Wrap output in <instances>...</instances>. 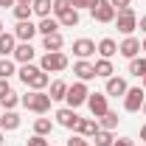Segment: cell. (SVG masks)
Instances as JSON below:
<instances>
[{
    "instance_id": "6da1fadb",
    "label": "cell",
    "mask_w": 146,
    "mask_h": 146,
    "mask_svg": "<svg viewBox=\"0 0 146 146\" xmlns=\"http://www.w3.org/2000/svg\"><path fill=\"white\" fill-rule=\"evenodd\" d=\"M20 104L25 110H31V112H36V115H45V112L51 110V96L45 90H28L20 98Z\"/></svg>"
},
{
    "instance_id": "7a4b0ae2",
    "label": "cell",
    "mask_w": 146,
    "mask_h": 146,
    "mask_svg": "<svg viewBox=\"0 0 146 146\" xmlns=\"http://www.w3.org/2000/svg\"><path fill=\"white\" fill-rule=\"evenodd\" d=\"M115 25H118V31L124 36H132L135 34V28H138V14H135V9L127 6V9H118V14H115Z\"/></svg>"
},
{
    "instance_id": "3957f363",
    "label": "cell",
    "mask_w": 146,
    "mask_h": 146,
    "mask_svg": "<svg viewBox=\"0 0 146 146\" xmlns=\"http://www.w3.org/2000/svg\"><path fill=\"white\" fill-rule=\"evenodd\" d=\"M87 96H90V90H87L84 82H73V84H68V96H65V101H68V107H70V110H76V107H82V104H87Z\"/></svg>"
},
{
    "instance_id": "277c9868",
    "label": "cell",
    "mask_w": 146,
    "mask_h": 146,
    "mask_svg": "<svg viewBox=\"0 0 146 146\" xmlns=\"http://www.w3.org/2000/svg\"><path fill=\"white\" fill-rule=\"evenodd\" d=\"M39 68L45 73H62L68 68V56L62 54V51H51V54H45L39 59Z\"/></svg>"
},
{
    "instance_id": "5b68a950",
    "label": "cell",
    "mask_w": 146,
    "mask_h": 146,
    "mask_svg": "<svg viewBox=\"0 0 146 146\" xmlns=\"http://www.w3.org/2000/svg\"><path fill=\"white\" fill-rule=\"evenodd\" d=\"M90 14H93L96 23H104V25H107V23H115V14H118V11H115V6H112L110 0H98L90 9Z\"/></svg>"
},
{
    "instance_id": "8992f818",
    "label": "cell",
    "mask_w": 146,
    "mask_h": 146,
    "mask_svg": "<svg viewBox=\"0 0 146 146\" xmlns=\"http://www.w3.org/2000/svg\"><path fill=\"white\" fill-rule=\"evenodd\" d=\"M143 101H146L143 87H129L127 96H124V110L127 112H138V110L143 107Z\"/></svg>"
},
{
    "instance_id": "52a82bcc",
    "label": "cell",
    "mask_w": 146,
    "mask_h": 146,
    "mask_svg": "<svg viewBox=\"0 0 146 146\" xmlns=\"http://www.w3.org/2000/svg\"><path fill=\"white\" fill-rule=\"evenodd\" d=\"M87 107H90V115L93 118H101L107 112V93H90L87 96Z\"/></svg>"
},
{
    "instance_id": "ba28073f",
    "label": "cell",
    "mask_w": 146,
    "mask_h": 146,
    "mask_svg": "<svg viewBox=\"0 0 146 146\" xmlns=\"http://www.w3.org/2000/svg\"><path fill=\"white\" fill-rule=\"evenodd\" d=\"M11 34L17 36V42H31V39L36 36V23H31V20H20Z\"/></svg>"
},
{
    "instance_id": "9c48e42d",
    "label": "cell",
    "mask_w": 146,
    "mask_h": 146,
    "mask_svg": "<svg viewBox=\"0 0 146 146\" xmlns=\"http://www.w3.org/2000/svg\"><path fill=\"white\" fill-rule=\"evenodd\" d=\"M79 121H82V118L76 115V110H70V107H62V110H56V124H59V127L73 129V132H76Z\"/></svg>"
},
{
    "instance_id": "30bf717a",
    "label": "cell",
    "mask_w": 146,
    "mask_h": 146,
    "mask_svg": "<svg viewBox=\"0 0 146 146\" xmlns=\"http://www.w3.org/2000/svg\"><path fill=\"white\" fill-rule=\"evenodd\" d=\"M118 54L124 56V59H135V56L141 54V39L138 36H124V42L118 45Z\"/></svg>"
},
{
    "instance_id": "8fae6325",
    "label": "cell",
    "mask_w": 146,
    "mask_h": 146,
    "mask_svg": "<svg viewBox=\"0 0 146 146\" xmlns=\"http://www.w3.org/2000/svg\"><path fill=\"white\" fill-rule=\"evenodd\" d=\"M127 90H129L127 79H121V76H110V79H107V87H104V93H107V96H115V98L121 96V98H124V96H127Z\"/></svg>"
},
{
    "instance_id": "7c38bea8",
    "label": "cell",
    "mask_w": 146,
    "mask_h": 146,
    "mask_svg": "<svg viewBox=\"0 0 146 146\" xmlns=\"http://www.w3.org/2000/svg\"><path fill=\"white\" fill-rule=\"evenodd\" d=\"M11 56H14V62H20V65H28V62H34L36 51H34L31 42H17V48H14Z\"/></svg>"
},
{
    "instance_id": "4fadbf2b",
    "label": "cell",
    "mask_w": 146,
    "mask_h": 146,
    "mask_svg": "<svg viewBox=\"0 0 146 146\" xmlns=\"http://www.w3.org/2000/svg\"><path fill=\"white\" fill-rule=\"evenodd\" d=\"M93 54H96V42H93V39L82 36V39L73 42V56H79V59H90Z\"/></svg>"
},
{
    "instance_id": "5bb4252c",
    "label": "cell",
    "mask_w": 146,
    "mask_h": 146,
    "mask_svg": "<svg viewBox=\"0 0 146 146\" xmlns=\"http://www.w3.org/2000/svg\"><path fill=\"white\" fill-rule=\"evenodd\" d=\"M73 76H76L79 82H90V79H96V68H93V62L79 59V62L73 65Z\"/></svg>"
},
{
    "instance_id": "9a60e30c",
    "label": "cell",
    "mask_w": 146,
    "mask_h": 146,
    "mask_svg": "<svg viewBox=\"0 0 146 146\" xmlns=\"http://www.w3.org/2000/svg\"><path fill=\"white\" fill-rule=\"evenodd\" d=\"M48 84H51V76L42 70V68H39V70H36L34 76H31V79L25 82V87H28V90H45Z\"/></svg>"
},
{
    "instance_id": "2e32d148",
    "label": "cell",
    "mask_w": 146,
    "mask_h": 146,
    "mask_svg": "<svg viewBox=\"0 0 146 146\" xmlns=\"http://www.w3.org/2000/svg\"><path fill=\"white\" fill-rule=\"evenodd\" d=\"M0 129H3V132H14V129H20V115L14 112V110H6V112L0 115Z\"/></svg>"
},
{
    "instance_id": "e0dca14e",
    "label": "cell",
    "mask_w": 146,
    "mask_h": 146,
    "mask_svg": "<svg viewBox=\"0 0 146 146\" xmlns=\"http://www.w3.org/2000/svg\"><path fill=\"white\" fill-rule=\"evenodd\" d=\"M96 51L101 54V59H112V56L118 54V42H115L112 36H104V39L96 45Z\"/></svg>"
},
{
    "instance_id": "ac0fdd59",
    "label": "cell",
    "mask_w": 146,
    "mask_h": 146,
    "mask_svg": "<svg viewBox=\"0 0 146 146\" xmlns=\"http://www.w3.org/2000/svg\"><path fill=\"white\" fill-rule=\"evenodd\" d=\"M98 129H101V127H98V118H82L79 127H76V132H79L82 138H93Z\"/></svg>"
},
{
    "instance_id": "d6986e66",
    "label": "cell",
    "mask_w": 146,
    "mask_h": 146,
    "mask_svg": "<svg viewBox=\"0 0 146 146\" xmlns=\"http://www.w3.org/2000/svg\"><path fill=\"white\" fill-rule=\"evenodd\" d=\"M62 45H65V36L59 34V31L42 36V51H45V54H51V51H62Z\"/></svg>"
},
{
    "instance_id": "ffe728a7",
    "label": "cell",
    "mask_w": 146,
    "mask_h": 146,
    "mask_svg": "<svg viewBox=\"0 0 146 146\" xmlns=\"http://www.w3.org/2000/svg\"><path fill=\"white\" fill-rule=\"evenodd\" d=\"M62 25H59V20L56 17H42L39 23H36V34H42V36H48V34H56Z\"/></svg>"
},
{
    "instance_id": "44dd1931",
    "label": "cell",
    "mask_w": 146,
    "mask_h": 146,
    "mask_svg": "<svg viewBox=\"0 0 146 146\" xmlns=\"http://www.w3.org/2000/svg\"><path fill=\"white\" fill-rule=\"evenodd\" d=\"M14 48H17V36L9 34V31H3V34H0V56H11Z\"/></svg>"
},
{
    "instance_id": "7402d4cb",
    "label": "cell",
    "mask_w": 146,
    "mask_h": 146,
    "mask_svg": "<svg viewBox=\"0 0 146 146\" xmlns=\"http://www.w3.org/2000/svg\"><path fill=\"white\" fill-rule=\"evenodd\" d=\"M48 96H51V101H65V96H68V84H65L62 79L51 82V90H48Z\"/></svg>"
},
{
    "instance_id": "603a6c76",
    "label": "cell",
    "mask_w": 146,
    "mask_h": 146,
    "mask_svg": "<svg viewBox=\"0 0 146 146\" xmlns=\"http://www.w3.org/2000/svg\"><path fill=\"white\" fill-rule=\"evenodd\" d=\"M56 20H59V25H62V28H76V25H79V11L70 6L65 14H59Z\"/></svg>"
},
{
    "instance_id": "cb8c5ba5",
    "label": "cell",
    "mask_w": 146,
    "mask_h": 146,
    "mask_svg": "<svg viewBox=\"0 0 146 146\" xmlns=\"http://www.w3.org/2000/svg\"><path fill=\"white\" fill-rule=\"evenodd\" d=\"M31 9H34V14L39 20H42V17H51V11H54V0H34Z\"/></svg>"
},
{
    "instance_id": "d4e9b609",
    "label": "cell",
    "mask_w": 146,
    "mask_h": 146,
    "mask_svg": "<svg viewBox=\"0 0 146 146\" xmlns=\"http://www.w3.org/2000/svg\"><path fill=\"white\" fill-rule=\"evenodd\" d=\"M118 121H121V118H118V112L107 110V112H104V115L98 118V127H101V129H107V132H112V129L118 127Z\"/></svg>"
},
{
    "instance_id": "484cf974",
    "label": "cell",
    "mask_w": 146,
    "mask_h": 146,
    "mask_svg": "<svg viewBox=\"0 0 146 146\" xmlns=\"http://www.w3.org/2000/svg\"><path fill=\"white\" fill-rule=\"evenodd\" d=\"M93 68H96V76H98V79H110V76L115 73L110 59H98V62H93Z\"/></svg>"
},
{
    "instance_id": "4316f807",
    "label": "cell",
    "mask_w": 146,
    "mask_h": 146,
    "mask_svg": "<svg viewBox=\"0 0 146 146\" xmlns=\"http://www.w3.org/2000/svg\"><path fill=\"white\" fill-rule=\"evenodd\" d=\"M14 73H17V65H14V59L3 56V59H0V79H11Z\"/></svg>"
},
{
    "instance_id": "83f0119b",
    "label": "cell",
    "mask_w": 146,
    "mask_h": 146,
    "mask_svg": "<svg viewBox=\"0 0 146 146\" xmlns=\"http://www.w3.org/2000/svg\"><path fill=\"white\" fill-rule=\"evenodd\" d=\"M129 73L138 76V79H143V76H146V59H138V56L129 59Z\"/></svg>"
},
{
    "instance_id": "f1b7e54d",
    "label": "cell",
    "mask_w": 146,
    "mask_h": 146,
    "mask_svg": "<svg viewBox=\"0 0 146 146\" xmlns=\"http://www.w3.org/2000/svg\"><path fill=\"white\" fill-rule=\"evenodd\" d=\"M51 129H54L51 118H36L34 121V135H51Z\"/></svg>"
},
{
    "instance_id": "f546056e",
    "label": "cell",
    "mask_w": 146,
    "mask_h": 146,
    "mask_svg": "<svg viewBox=\"0 0 146 146\" xmlns=\"http://www.w3.org/2000/svg\"><path fill=\"white\" fill-rule=\"evenodd\" d=\"M93 141H96V146H112V143H115L112 132H107V129H98V132L93 135Z\"/></svg>"
},
{
    "instance_id": "4dcf8cb0",
    "label": "cell",
    "mask_w": 146,
    "mask_h": 146,
    "mask_svg": "<svg viewBox=\"0 0 146 146\" xmlns=\"http://www.w3.org/2000/svg\"><path fill=\"white\" fill-rule=\"evenodd\" d=\"M36 70H39V65H34V62H28V65H20V70H17L20 82L25 84V82H28V79H31V76H34Z\"/></svg>"
},
{
    "instance_id": "1f68e13d",
    "label": "cell",
    "mask_w": 146,
    "mask_h": 146,
    "mask_svg": "<svg viewBox=\"0 0 146 146\" xmlns=\"http://www.w3.org/2000/svg\"><path fill=\"white\" fill-rule=\"evenodd\" d=\"M31 14H34V9H31V6L14 3V17H17V23H20V20H31Z\"/></svg>"
},
{
    "instance_id": "d6a6232c",
    "label": "cell",
    "mask_w": 146,
    "mask_h": 146,
    "mask_svg": "<svg viewBox=\"0 0 146 146\" xmlns=\"http://www.w3.org/2000/svg\"><path fill=\"white\" fill-rule=\"evenodd\" d=\"M17 104H20V96H17L14 90L9 93V96H3V98H0V107H3V110H14Z\"/></svg>"
},
{
    "instance_id": "836d02e7",
    "label": "cell",
    "mask_w": 146,
    "mask_h": 146,
    "mask_svg": "<svg viewBox=\"0 0 146 146\" xmlns=\"http://www.w3.org/2000/svg\"><path fill=\"white\" fill-rule=\"evenodd\" d=\"M70 9V0H54V14L59 17V14H65Z\"/></svg>"
},
{
    "instance_id": "e575fe53",
    "label": "cell",
    "mask_w": 146,
    "mask_h": 146,
    "mask_svg": "<svg viewBox=\"0 0 146 146\" xmlns=\"http://www.w3.org/2000/svg\"><path fill=\"white\" fill-rule=\"evenodd\" d=\"M98 0H70V6L76 9V11H82V9H93Z\"/></svg>"
},
{
    "instance_id": "d590c367",
    "label": "cell",
    "mask_w": 146,
    "mask_h": 146,
    "mask_svg": "<svg viewBox=\"0 0 146 146\" xmlns=\"http://www.w3.org/2000/svg\"><path fill=\"white\" fill-rule=\"evenodd\" d=\"M68 146H87V138H82V135L76 132V135H70V138H68Z\"/></svg>"
},
{
    "instance_id": "8d00e7d4",
    "label": "cell",
    "mask_w": 146,
    "mask_h": 146,
    "mask_svg": "<svg viewBox=\"0 0 146 146\" xmlns=\"http://www.w3.org/2000/svg\"><path fill=\"white\" fill-rule=\"evenodd\" d=\"M25 146H51L48 141H45V135H34V138H28V143Z\"/></svg>"
},
{
    "instance_id": "74e56055",
    "label": "cell",
    "mask_w": 146,
    "mask_h": 146,
    "mask_svg": "<svg viewBox=\"0 0 146 146\" xmlns=\"http://www.w3.org/2000/svg\"><path fill=\"white\" fill-rule=\"evenodd\" d=\"M11 93V84H9V79H0V98L3 96H9Z\"/></svg>"
},
{
    "instance_id": "f35d334b",
    "label": "cell",
    "mask_w": 146,
    "mask_h": 146,
    "mask_svg": "<svg viewBox=\"0 0 146 146\" xmlns=\"http://www.w3.org/2000/svg\"><path fill=\"white\" fill-rule=\"evenodd\" d=\"M112 146H135V141H132V138H118Z\"/></svg>"
},
{
    "instance_id": "ab89813d",
    "label": "cell",
    "mask_w": 146,
    "mask_h": 146,
    "mask_svg": "<svg viewBox=\"0 0 146 146\" xmlns=\"http://www.w3.org/2000/svg\"><path fill=\"white\" fill-rule=\"evenodd\" d=\"M110 3H112V6H115V11H118V9H127L132 0H110Z\"/></svg>"
},
{
    "instance_id": "60d3db41",
    "label": "cell",
    "mask_w": 146,
    "mask_h": 146,
    "mask_svg": "<svg viewBox=\"0 0 146 146\" xmlns=\"http://www.w3.org/2000/svg\"><path fill=\"white\" fill-rule=\"evenodd\" d=\"M138 28H141V31L146 34V14H143V17H138Z\"/></svg>"
},
{
    "instance_id": "b9f144b4",
    "label": "cell",
    "mask_w": 146,
    "mask_h": 146,
    "mask_svg": "<svg viewBox=\"0 0 146 146\" xmlns=\"http://www.w3.org/2000/svg\"><path fill=\"white\" fill-rule=\"evenodd\" d=\"M14 3H17V0H0V6H3V9H6V6H14Z\"/></svg>"
},
{
    "instance_id": "7bdbcfd3",
    "label": "cell",
    "mask_w": 146,
    "mask_h": 146,
    "mask_svg": "<svg viewBox=\"0 0 146 146\" xmlns=\"http://www.w3.org/2000/svg\"><path fill=\"white\" fill-rule=\"evenodd\" d=\"M141 141H146V124L141 127Z\"/></svg>"
},
{
    "instance_id": "ee69618b",
    "label": "cell",
    "mask_w": 146,
    "mask_h": 146,
    "mask_svg": "<svg viewBox=\"0 0 146 146\" xmlns=\"http://www.w3.org/2000/svg\"><path fill=\"white\" fill-rule=\"evenodd\" d=\"M17 3H23V6H31V3H34V0H17Z\"/></svg>"
},
{
    "instance_id": "f6af8a7d",
    "label": "cell",
    "mask_w": 146,
    "mask_h": 146,
    "mask_svg": "<svg viewBox=\"0 0 146 146\" xmlns=\"http://www.w3.org/2000/svg\"><path fill=\"white\" fill-rule=\"evenodd\" d=\"M141 51H146V39H143V42H141Z\"/></svg>"
},
{
    "instance_id": "bcb514c9",
    "label": "cell",
    "mask_w": 146,
    "mask_h": 146,
    "mask_svg": "<svg viewBox=\"0 0 146 146\" xmlns=\"http://www.w3.org/2000/svg\"><path fill=\"white\" fill-rule=\"evenodd\" d=\"M0 146H3V129H0Z\"/></svg>"
},
{
    "instance_id": "7dc6e473",
    "label": "cell",
    "mask_w": 146,
    "mask_h": 146,
    "mask_svg": "<svg viewBox=\"0 0 146 146\" xmlns=\"http://www.w3.org/2000/svg\"><path fill=\"white\" fill-rule=\"evenodd\" d=\"M141 110H143V115H146V101H143V107H141Z\"/></svg>"
},
{
    "instance_id": "c3c4849f",
    "label": "cell",
    "mask_w": 146,
    "mask_h": 146,
    "mask_svg": "<svg viewBox=\"0 0 146 146\" xmlns=\"http://www.w3.org/2000/svg\"><path fill=\"white\" fill-rule=\"evenodd\" d=\"M0 34H3V20H0Z\"/></svg>"
},
{
    "instance_id": "681fc988",
    "label": "cell",
    "mask_w": 146,
    "mask_h": 146,
    "mask_svg": "<svg viewBox=\"0 0 146 146\" xmlns=\"http://www.w3.org/2000/svg\"><path fill=\"white\" fill-rule=\"evenodd\" d=\"M143 90H146V76H143Z\"/></svg>"
},
{
    "instance_id": "f907efd6",
    "label": "cell",
    "mask_w": 146,
    "mask_h": 146,
    "mask_svg": "<svg viewBox=\"0 0 146 146\" xmlns=\"http://www.w3.org/2000/svg\"><path fill=\"white\" fill-rule=\"evenodd\" d=\"M0 115H3V107H0Z\"/></svg>"
}]
</instances>
